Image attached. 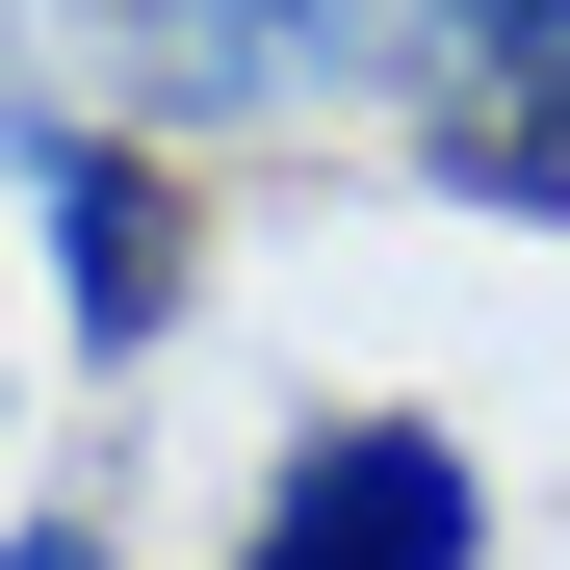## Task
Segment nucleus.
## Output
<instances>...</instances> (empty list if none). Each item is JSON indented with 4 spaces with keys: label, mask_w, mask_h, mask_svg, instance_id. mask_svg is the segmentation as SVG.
I'll return each instance as SVG.
<instances>
[{
    "label": "nucleus",
    "mask_w": 570,
    "mask_h": 570,
    "mask_svg": "<svg viewBox=\"0 0 570 570\" xmlns=\"http://www.w3.org/2000/svg\"><path fill=\"white\" fill-rule=\"evenodd\" d=\"M130 130H285V105H363L415 52V0H78Z\"/></svg>",
    "instance_id": "1"
},
{
    "label": "nucleus",
    "mask_w": 570,
    "mask_h": 570,
    "mask_svg": "<svg viewBox=\"0 0 570 570\" xmlns=\"http://www.w3.org/2000/svg\"><path fill=\"white\" fill-rule=\"evenodd\" d=\"M234 570H493V466H466L441 415H312L259 466Z\"/></svg>",
    "instance_id": "2"
},
{
    "label": "nucleus",
    "mask_w": 570,
    "mask_h": 570,
    "mask_svg": "<svg viewBox=\"0 0 570 570\" xmlns=\"http://www.w3.org/2000/svg\"><path fill=\"white\" fill-rule=\"evenodd\" d=\"M27 208H52V312H78V363H156V337H181V181H156V130L27 105Z\"/></svg>",
    "instance_id": "3"
},
{
    "label": "nucleus",
    "mask_w": 570,
    "mask_h": 570,
    "mask_svg": "<svg viewBox=\"0 0 570 570\" xmlns=\"http://www.w3.org/2000/svg\"><path fill=\"white\" fill-rule=\"evenodd\" d=\"M0 570H105V519H27V544H0Z\"/></svg>",
    "instance_id": "4"
}]
</instances>
